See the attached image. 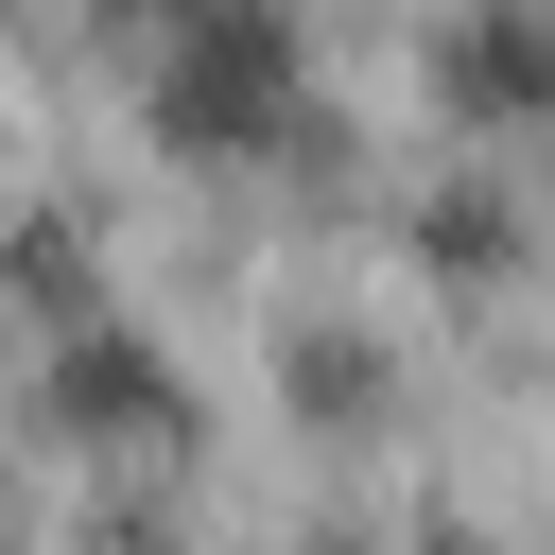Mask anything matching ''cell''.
<instances>
[{
    "instance_id": "obj_1",
    "label": "cell",
    "mask_w": 555,
    "mask_h": 555,
    "mask_svg": "<svg viewBox=\"0 0 555 555\" xmlns=\"http://www.w3.org/2000/svg\"><path fill=\"white\" fill-rule=\"evenodd\" d=\"M278 121H295V17L278 0H173L156 17V139L260 156Z\"/></svg>"
},
{
    "instance_id": "obj_2",
    "label": "cell",
    "mask_w": 555,
    "mask_h": 555,
    "mask_svg": "<svg viewBox=\"0 0 555 555\" xmlns=\"http://www.w3.org/2000/svg\"><path fill=\"white\" fill-rule=\"evenodd\" d=\"M52 399H69V434H156V416H173V364H156L139 330H87V347L52 364Z\"/></svg>"
},
{
    "instance_id": "obj_3",
    "label": "cell",
    "mask_w": 555,
    "mask_h": 555,
    "mask_svg": "<svg viewBox=\"0 0 555 555\" xmlns=\"http://www.w3.org/2000/svg\"><path fill=\"white\" fill-rule=\"evenodd\" d=\"M451 87H468L486 121H520V104H538V35H520V17H486V35L451 52Z\"/></svg>"
},
{
    "instance_id": "obj_4",
    "label": "cell",
    "mask_w": 555,
    "mask_h": 555,
    "mask_svg": "<svg viewBox=\"0 0 555 555\" xmlns=\"http://www.w3.org/2000/svg\"><path fill=\"white\" fill-rule=\"evenodd\" d=\"M121 17H173V0H121Z\"/></svg>"
}]
</instances>
